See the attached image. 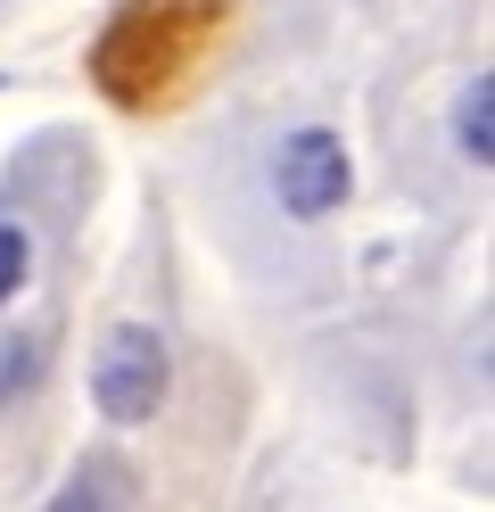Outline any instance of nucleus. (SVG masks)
Segmentation results:
<instances>
[{"instance_id": "obj_1", "label": "nucleus", "mask_w": 495, "mask_h": 512, "mask_svg": "<svg viewBox=\"0 0 495 512\" xmlns=\"http://www.w3.org/2000/svg\"><path fill=\"white\" fill-rule=\"evenodd\" d=\"M165 389H174V364H165V339L149 323H116L108 339H99V356H91V397L108 422L124 430H141L165 413Z\"/></svg>"}, {"instance_id": "obj_2", "label": "nucleus", "mask_w": 495, "mask_h": 512, "mask_svg": "<svg viewBox=\"0 0 495 512\" xmlns=\"http://www.w3.org/2000/svg\"><path fill=\"white\" fill-rule=\"evenodd\" d=\"M273 190H281V207H289L297 223L339 215L347 190H355V157H347V141L330 133V124H297V133L281 141V157H273Z\"/></svg>"}, {"instance_id": "obj_3", "label": "nucleus", "mask_w": 495, "mask_h": 512, "mask_svg": "<svg viewBox=\"0 0 495 512\" xmlns=\"http://www.w3.org/2000/svg\"><path fill=\"white\" fill-rule=\"evenodd\" d=\"M454 149L471 157V166H495V83H462V100H454Z\"/></svg>"}, {"instance_id": "obj_4", "label": "nucleus", "mask_w": 495, "mask_h": 512, "mask_svg": "<svg viewBox=\"0 0 495 512\" xmlns=\"http://www.w3.org/2000/svg\"><path fill=\"white\" fill-rule=\"evenodd\" d=\"M25 273H33V232L0 215V306H9V298L25 290Z\"/></svg>"}, {"instance_id": "obj_5", "label": "nucleus", "mask_w": 495, "mask_h": 512, "mask_svg": "<svg viewBox=\"0 0 495 512\" xmlns=\"http://www.w3.org/2000/svg\"><path fill=\"white\" fill-rule=\"evenodd\" d=\"M108 488H116V471H108V463H83L75 488L58 496V512H108Z\"/></svg>"}]
</instances>
